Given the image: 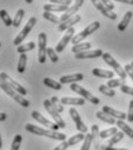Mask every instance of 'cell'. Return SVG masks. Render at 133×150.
I'll list each match as a JSON object with an SVG mask.
<instances>
[{
    "label": "cell",
    "mask_w": 133,
    "mask_h": 150,
    "mask_svg": "<svg viewBox=\"0 0 133 150\" xmlns=\"http://www.w3.org/2000/svg\"><path fill=\"white\" fill-rule=\"evenodd\" d=\"M51 2L53 4H57V5H64V6H68L72 4V0H50Z\"/></svg>",
    "instance_id": "obj_42"
},
{
    "label": "cell",
    "mask_w": 133,
    "mask_h": 150,
    "mask_svg": "<svg viewBox=\"0 0 133 150\" xmlns=\"http://www.w3.org/2000/svg\"><path fill=\"white\" fill-rule=\"evenodd\" d=\"M83 140H85V134H83V133H79V134L72 136V137L68 140V144H69V146H75V144H78L79 142H81V141H83Z\"/></svg>",
    "instance_id": "obj_36"
},
{
    "label": "cell",
    "mask_w": 133,
    "mask_h": 150,
    "mask_svg": "<svg viewBox=\"0 0 133 150\" xmlns=\"http://www.w3.org/2000/svg\"><path fill=\"white\" fill-rule=\"evenodd\" d=\"M43 105H44V108L46 110V112L49 113L50 115H51V117L53 119V121L60 127V128H65L66 127V123H65V121L63 120V117L60 116V114L59 112L53 107V105H52V103H51V100H49V99H46V100H44V103H43Z\"/></svg>",
    "instance_id": "obj_6"
},
{
    "label": "cell",
    "mask_w": 133,
    "mask_h": 150,
    "mask_svg": "<svg viewBox=\"0 0 133 150\" xmlns=\"http://www.w3.org/2000/svg\"><path fill=\"white\" fill-rule=\"evenodd\" d=\"M104 52L101 49H95V50H87V51H82L79 54H75V58L78 59H86V58H97L102 56Z\"/></svg>",
    "instance_id": "obj_15"
},
{
    "label": "cell",
    "mask_w": 133,
    "mask_h": 150,
    "mask_svg": "<svg viewBox=\"0 0 133 150\" xmlns=\"http://www.w3.org/2000/svg\"><path fill=\"white\" fill-rule=\"evenodd\" d=\"M92 2H93V5L96 7V9H99L101 13H102V15H104L105 18H108V19H110V20H116V19H117V14L113 13L112 11H110L109 8H106V7L101 2L100 0H92Z\"/></svg>",
    "instance_id": "obj_13"
},
{
    "label": "cell",
    "mask_w": 133,
    "mask_h": 150,
    "mask_svg": "<svg viewBox=\"0 0 133 150\" xmlns=\"http://www.w3.org/2000/svg\"><path fill=\"white\" fill-rule=\"evenodd\" d=\"M83 2H85V0H75L74 5H75V6H78V7L80 8V7H81V6L83 5Z\"/></svg>",
    "instance_id": "obj_48"
},
{
    "label": "cell",
    "mask_w": 133,
    "mask_h": 150,
    "mask_svg": "<svg viewBox=\"0 0 133 150\" xmlns=\"http://www.w3.org/2000/svg\"><path fill=\"white\" fill-rule=\"evenodd\" d=\"M123 85H126L125 84V80L124 79H122V78H119V79H109V81H108V84H106V86H109L110 88H115V87H122Z\"/></svg>",
    "instance_id": "obj_31"
},
{
    "label": "cell",
    "mask_w": 133,
    "mask_h": 150,
    "mask_svg": "<svg viewBox=\"0 0 133 150\" xmlns=\"http://www.w3.org/2000/svg\"><path fill=\"white\" fill-rule=\"evenodd\" d=\"M51 103H52V105H53V107L58 111L59 113H62V112H64V107H63V104L59 101V99L57 98V97H52L51 99Z\"/></svg>",
    "instance_id": "obj_39"
},
{
    "label": "cell",
    "mask_w": 133,
    "mask_h": 150,
    "mask_svg": "<svg viewBox=\"0 0 133 150\" xmlns=\"http://www.w3.org/2000/svg\"><path fill=\"white\" fill-rule=\"evenodd\" d=\"M102 111L105 113V114H109L110 116H112L113 119H117V120H125L127 119V114H125L124 112H119L110 106H103Z\"/></svg>",
    "instance_id": "obj_16"
},
{
    "label": "cell",
    "mask_w": 133,
    "mask_h": 150,
    "mask_svg": "<svg viewBox=\"0 0 133 150\" xmlns=\"http://www.w3.org/2000/svg\"><path fill=\"white\" fill-rule=\"evenodd\" d=\"M26 2H27V4H33L34 0H26Z\"/></svg>",
    "instance_id": "obj_52"
},
{
    "label": "cell",
    "mask_w": 133,
    "mask_h": 150,
    "mask_svg": "<svg viewBox=\"0 0 133 150\" xmlns=\"http://www.w3.org/2000/svg\"><path fill=\"white\" fill-rule=\"evenodd\" d=\"M127 120L130 122H133V100L130 101V106H129V113H127Z\"/></svg>",
    "instance_id": "obj_43"
},
{
    "label": "cell",
    "mask_w": 133,
    "mask_h": 150,
    "mask_svg": "<svg viewBox=\"0 0 133 150\" xmlns=\"http://www.w3.org/2000/svg\"><path fill=\"white\" fill-rule=\"evenodd\" d=\"M102 58H103V61L108 64V65H110L112 69H113V71L117 74V75L119 76L122 79H126V77H127V75H126V71H125V69L124 68H122L120 67V64L109 54V52H104L103 55H102Z\"/></svg>",
    "instance_id": "obj_4"
},
{
    "label": "cell",
    "mask_w": 133,
    "mask_h": 150,
    "mask_svg": "<svg viewBox=\"0 0 133 150\" xmlns=\"http://www.w3.org/2000/svg\"><path fill=\"white\" fill-rule=\"evenodd\" d=\"M0 18H1V20H2V22H4V25L5 26H12L13 25V20L10 19V16H9V14L5 11V9H1L0 11Z\"/></svg>",
    "instance_id": "obj_34"
},
{
    "label": "cell",
    "mask_w": 133,
    "mask_h": 150,
    "mask_svg": "<svg viewBox=\"0 0 133 150\" xmlns=\"http://www.w3.org/2000/svg\"><path fill=\"white\" fill-rule=\"evenodd\" d=\"M43 83H44V85H46L48 87H51V88L57 90V91H59V90L62 88V84L58 83V81H56V80H53V79H51V78H44V79H43Z\"/></svg>",
    "instance_id": "obj_27"
},
{
    "label": "cell",
    "mask_w": 133,
    "mask_h": 150,
    "mask_svg": "<svg viewBox=\"0 0 133 150\" xmlns=\"http://www.w3.org/2000/svg\"><path fill=\"white\" fill-rule=\"evenodd\" d=\"M6 117H7V114L6 113H0V122L1 121H5Z\"/></svg>",
    "instance_id": "obj_50"
},
{
    "label": "cell",
    "mask_w": 133,
    "mask_h": 150,
    "mask_svg": "<svg viewBox=\"0 0 133 150\" xmlns=\"http://www.w3.org/2000/svg\"><path fill=\"white\" fill-rule=\"evenodd\" d=\"M99 91H100L101 93H103L104 96H108V97H115L116 96V92H115L113 88H110L109 86L103 85V84L99 86Z\"/></svg>",
    "instance_id": "obj_32"
},
{
    "label": "cell",
    "mask_w": 133,
    "mask_h": 150,
    "mask_svg": "<svg viewBox=\"0 0 133 150\" xmlns=\"http://www.w3.org/2000/svg\"><path fill=\"white\" fill-rule=\"evenodd\" d=\"M123 137H124V133L123 132H118V133H116L113 136H111V139L109 140V142H108V147H113L116 143H118V142H120L122 140H123Z\"/></svg>",
    "instance_id": "obj_29"
},
{
    "label": "cell",
    "mask_w": 133,
    "mask_h": 150,
    "mask_svg": "<svg viewBox=\"0 0 133 150\" xmlns=\"http://www.w3.org/2000/svg\"><path fill=\"white\" fill-rule=\"evenodd\" d=\"M93 135L92 134H86L85 135V140H83V144L81 146V150H90V146L93 142Z\"/></svg>",
    "instance_id": "obj_37"
},
{
    "label": "cell",
    "mask_w": 133,
    "mask_h": 150,
    "mask_svg": "<svg viewBox=\"0 0 133 150\" xmlns=\"http://www.w3.org/2000/svg\"><path fill=\"white\" fill-rule=\"evenodd\" d=\"M92 135H93V137L100 136V130H99V127L96 125H93V127H92Z\"/></svg>",
    "instance_id": "obj_47"
},
{
    "label": "cell",
    "mask_w": 133,
    "mask_h": 150,
    "mask_svg": "<svg viewBox=\"0 0 133 150\" xmlns=\"http://www.w3.org/2000/svg\"><path fill=\"white\" fill-rule=\"evenodd\" d=\"M60 103L63 105H69V106H83L85 105V99L83 98H69L64 97Z\"/></svg>",
    "instance_id": "obj_18"
},
{
    "label": "cell",
    "mask_w": 133,
    "mask_h": 150,
    "mask_svg": "<svg viewBox=\"0 0 133 150\" xmlns=\"http://www.w3.org/2000/svg\"><path fill=\"white\" fill-rule=\"evenodd\" d=\"M0 47H1V43H0Z\"/></svg>",
    "instance_id": "obj_55"
},
{
    "label": "cell",
    "mask_w": 133,
    "mask_h": 150,
    "mask_svg": "<svg viewBox=\"0 0 133 150\" xmlns=\"http://www.w3.org/2000/svg\"><path fill=\"white\" fill-rule=\"evenodd\" d=\"M0 78H1L2 80H6L19 94H21V96H27V90H26L23 86H21L18 81H15L13 78H10L6 72H1V74H0Z\"/></svg>",
    "instance_id": "obj_11"
},
{
    "label": "cell",
    "mask_w": 133,
    "mask_h": 150,
    "mask_svg": "<svg viewBox=\"0 0 133 150\" xmlns=\"http://www.w3.org/2000/svg\"><path fill=\"white\" fill-rule=\"evenodd\" d=\"M78 11H79V7H78V6H75V5L71 6L66 12L60 16V22H64V21H66V20H68V19H71L72 16H74V15L76 14Z\"/></svg>",
    "instance_id": "obj_24"
},
{
    "label": "cell",
    "mask_w": 133,
    "mask_h": 150,
    "mask_svg": "<svg viewBox=\"0 0 133 150\" xmlns=\"http://www.w3.org/2000/svg\"><path fill=\"white\" fill-rule=\"evenodd\" d=\"M24 14H26V12H24V9H22V8H20V9L16 12L15 18H14V20H13V26H14V27L18 28V27L21 25V21H22V19H23Z\"/></svg>",
    "instance_id": "obj_30"
},
{
    "label": "cell",
    "mask_w": 133,
    "mask_h": 150,
    "mask_svg": "<svg viewBox=\"0 0 133 150\" xmlns=\"http://www.w3.org/2000/svg\"><path fill=\"white\" fill-rule=\"evenodd\" d=\"M46 55L49 56V58L51 59V62H52V63H56V62H58L57 51H56L53 48H48V50H46Z\"/></svg>",
    "instance_id": "obj_40"
},
{
    "label": "cell",
    "mask_w": 133,
    "mask_h": 150,
    "mask_svg": "<svg viewBox=\"0 0 133 150\" xmlns=\"http://www.w3.org/2000/svg\"><path fill=\"white\" fill-rule=\"evenodd\" d=\"M0 88H1L5 93H7L12 99H14L19 105H21L22 107H26V108L29 107V105H30L29 101H28L23 96L19 94V93H18V92H16V91H15V90H14L7 81H6V80H2L1 78H0Z\"/></svg>",
    "instance_id": "obj_2"
},
{
    "label": "cell",
    "mask_w": 133,
    "mask_h": 150,
    "mask_svg": "<svg viewBox=\"0 0 133 150\" xmlns=\"http://www.w3.org/2000/svg\"><path fill=\"white\" fill-rule=\"evenodd\" d=\"M101 27L100 22L99 21H94V22H92L90 25H88L82 32H80L79 34H76V35H74V38H72V44L73 45H75V44H79V43H81L82 42V40H85L86 38H88L89 35H92L93 33H95L99 28Z\"/></svg>",
    "instance_id": "obj_3"
},
{
    "label": "cell",
    "mask_w": 133,
    "mask_h": 150,
    "mask_svg": "<svg viewBox=\"0 0 133 150\" xmlns=\"http://www.w3.org/2000/svg\"><path fill=\"white\" fill-rule=\"evenodd\" d=\"M69 115H71V117H72V120L74 121V123H75V127H76V129L80 132V133H87L88 132V128H87V126L83 123V121L81 120V116H80V114L78 113V111L75 110V108H69Z\"/></svg>",
    "instance_id": "obj_10"
},
{
    "label": "cell",
    "mask_w": 133,
    "mask_h": 150,
    "mask_svg": "<svg viewBox=\"0 0 133 150\" xmlns=\"http://www.w3.org/2000/svg\"><path fill=\"white\" fill-rule=\"evenodd\" d=\"M120 90H122V92H123V93H126V94L132 96V97H133V87H131V86L123 85V86L120 87Z\"/></svg>",
    "instance_id": "obj_41"
},
{
    "label": "cell",
    "mask_w": 133,
    "mask_h": 150,
    "mask_svg": "<svg viewBox=\"0 0 133 150\" xmlns=\"http://www.w3.org/2000/svg\"><path fill=\"white\" fill-rule=\"evenodd\" d=\"M68 147H69L68 141H63L60 144H58V146H57V147H56L53 150H66Z\"/></svg>",
    "instance_id": "obj_45"
},
{
    "label": "cell",
    "mask_w": 133,
    "mask_h": 150,
    "mask_svg": "<svg viewBox=\"0 0 133 150\" xmlns=\"http://www.w3.org/2000/svg\"><path fill=\"white\" fill-rule=\"evenodd\" d=\"M83 79L82 74H73V75H66L60 77V84H73L76 81H81Z\"/></svg>",
    "instance_id": "obj_17"
},
{
    "label": "cell",
    "mask_w": 133,
    "mask_h": 150,
    "mask_svg": "<svg viewBox=\"0 0 133 150\" xmlns=\"http://www.w3.org/2000/svg\"><path fill=\"white\" fill-rule=\"evenodd\" d=\"M116 133H118V129H117L116 127H111V128H109V129H105V130L100 132V137L101 139H106V137L113 136Z\"/></svg>",
    "instance_id": "obj_35"
},
{
    "label": "cell",
    "mask_w": 133,
    "mask_h": 150,
    "mask_svg": "<svg viewBox=\"0 0 133 150\" xmlns=\"http://www.w3.org/2000/svg\"><path fill=\"white\" fill-rule=\"evenodd\" d=\"M132 16H133V13L131 12V11H129V12L125 13L124 18L122 19L120 23H119L118 27H117L119 32H124V30L127 28V26H129V23H130V21H131V19H132Z\"/></svg>",
    "instance_id": "obj_21"
},
{
    "label": "cell",
    "mask_w": 133,
    "mask_h": 150,
    "mask_svg": "<svg viewBox=\"0 0 133 150\" xmlns=\"http://www.w3.org/2000/svg\"><path fill=\"white\" fill-rule=\"evenodd\" d=\"M43 18L46 19L48 21L52 22V23H62L60 22V18H58L55 14H52L51 12H43Z\"/></svg>",
    "instance_id": "obj_33"
},
{
    "label": "cell",
    "mask_w": 133,
    "mask_h": 150,
    "mask_svg": "<svg viewBox=\"0 0 133 150\" xmlns=\"http://www.w3.org/2000/svg\"><path fill=\"white\" fill-rule=\"evenodd\" d=\"M96 117L100 119L101 121L105 122V123H109V125H116V120H115L112 116H110L109 114H105L103 111H100V112L96 113Z\"/></svg>",
    "instance_id": "obj_25"
},
{
    "label": "cell",
    "mask_w": 133,
    "mask_h": 150,
    "mask_svg": "<svg viewBox=\"0 0 133 150\" xmlns=\"http://www.w3.org/2000/svg\"><path fill=\"white\" fill-rule=\"evenodd\" d=\"M69 88H71L72 91H74L75 93L80 94V96H81V98H83L85 100H88V101H89V103H92L93 105H99V104H100V99H99V98H96L95 96H93L90 92H88L86 88H83L82 86L78 85L76 83L71 84Z\"/></svg>",
    "instance_id": "obj_5"
},
{
    "label": "cell",
    "mask_w": 133,
    "mask_h": 150,
    "mask_svg": "<svg viewBox=\"0 0 133 150\" xmlns=\"http://www.w3.org/2000/svg\"><path fill=\"white\" fill-rule=\"evenodd\" d=\"M131 65H132V67H133V62H132V64H131Z\"/></svg>",
    "instance_id": "obj_54"
},
{
    "label": "cell",
    "mask_w": 133,
    "mask_h": 150,
    "mask_svg": "<svg viewBox=\"0 0 133 150\" xmlns=\"http://www.w3.org/2000/svg\"><path fill=\"white\" fill-rule=\"evenodd\" d=\"M46 34L41 33L38 35V62L42 64L46 61Z\"/></svg>",
    "instance_id": "obj_8"
},
{
    "label": "cell",
    "mask_w": 133,
    "mask_h": 150,
    "mask_svg": "<svg viewBox=\"0 0 133 150\" xmlns=\"http://www.w3.org/2000/svg\"><path fill=\"white\" fill-rule=\"evenodd\" d=\"M90 48H92V44H90L89 42H81V43H79V44L73 45L72 52H74V55H75V54H79V52H82V51H87V50H89Z\"/></svg>",
    "instance_id": "obj_23"
},
{
    "label": "cell",
    "mask_w": 133,
    "mask_h": 150,
    "mask_svg": "<svg viewBox=\"0 0 133 150\" xmlns=\"http://www.w3.org/2000/svg\"><path fill=\"white\" fill-rule=\"evenodd\" d=\"M33 49H35V43H34V42H28V43H26V44L19 45L18 49H16V51L21 55V54H26L27 51H30V50H33Z\"/></svg>",
    "instance_id": "obj_28"
},
{
    "label": "cell",
    "mask_w": 133,
    "mask_h": 150,
    "mask_svg": "<svg viewBox=\"0 0 133 150\" xmlns=\"http://www.w3.org/2000/svg\"><path fill=\"white\" fill-rule=\"evenodd\" d=\"M27 55L26 54H21L20 55V58H19V62H18V71L20 74H23L26 71V65H27Z\"/></svg>",
    "instance_id": "obj_26"
},
{
    "label": "cell",
    "mask_w": 133,
    "mask_h": 150,
    "mask_svg": "<svg viewBox=\"0 0 133 150\" xmlns=\"http://www.w3.org/2000/svg\"><path fill=\"white\" fill-rule=\"evenodd\" d=\"M116 125H117V127H118L124 134H126L129 137L133 139V129L127 125V123L124 122V120H117V121H116Z\"/></svg>",
    "instance_id": "obj_20"
},
{
    "label": "cell",
    "mask_w": 133,
    "mask_h": 150,
    "mask_svg": "<svg viewBox=\"0 0 133 150\" xmlns=\"http://www.w3.org/2000/svg\"><path fill=\"white\" fill-rule=\"evenodd\" d=\"M26 130L29 133H33L35 135H39V136H45L52 140H57V141H66V135L63 133H58L57 130H51V129H44L41 128L38 126H35L33 123H27L26 125Z\"/></svg>",
    "instance_id": "obj_1"
},
{
    "label": "cell",
    "mask_w": 133,
    "mask_h": 150,
    "mask_svg": "<svg viewBox=\"0 0 133 150\" xmlns=\"http://www.w3.org/2000/svg\"><path fill=\"white\" fill-rule=\"evenodd\" d=\"M74 34H75V29L72 27V28H69L68 30H66V33H65V35L63 36V38L59 41V43L57 44V47H56V51L57 52H63V50L66 48V45L68 44V42L69 41H72V38H74Z\"/></svg>",
    "instance_id": "obj_12"
},
{
    "label": "cell",
    "mask_w": 133,
    "mask_h": 150,
    "mask_svg": "<svg viewBox=\"0 0 133 150\" xmlns=\"http://www.w3.org/2000/svg\"><path fill=\"white\" fill-rule=\"evenodd\" d=\"M36 18H30L28 21H27V23H26V26L23 27V29L19 33V35L16 36V38H14V41H13V43L15 44V45H21V43H22V41L23 40H26V38L28 36V34L30 33V30L34 28V26L36 25Z\"/></svg>",
    "instance_id": "obj_7"
},
{
    "label": "cell",
    "mask_w": 133,
    "mask_h": 150,
    "mask_svg": "<svg viewBox=\"0 0 133 150\" xmlns=\"http://www.w3.org/2000/svg\"><path fill=\"white\" fill-rule=\"evenodd\" d=\"M80 21H81V16H80L79 14H75V15L72 16L71 19H68V20H66V21L59 23V26H58V30H59V32L68 30L69 28H72L74 25H76V23L80 22Z\"/></svg>",
    "instance_id": "obj_14"
},
{
    "label": "cell",
    "mask_w": 133,
    "mask_h": 150,
    "mask_svg": "<svg viewBox=\"0 0 133 150\" xmlns=\"http://www.w3.org/2000/svg\"><path fill=\"white\" fill-rule=\"evenodd\" d=\"M100 1L106 7V8H109L110 11H112V9L115 8V5L111 2V0H100Z\"/></svg>",
    "instance_id": "obj_46"
},
{
    "label": "cell",
    "mask_w": 133,
    "mask_h": 150,
    "mask_svg": "<svg viewBox=\"0 0 133 150\" xmlns=\"http://www.w3.org/2000/svg\"><path fill=\"white\" fill-rule=\"evenodd\" d=\"M124 69H125V71H126V75L129 76V77L131 78V80L133 81V67L130 65V64H127V65L124 67Z\"/></svg>",
    "instance_id": "obj_44"
},
{
    "label": "cell",
    "mask_w": 133,
    "mask_h": 150,
    "mask_svg": "<svg viewBox=\"0 0 133 150\" xmlns=\"http://www.w3.org/2000/svg\"><path fill=\"white\" fill-rule=\"evenodd\" d=\"M118 2H123V4H129V5H133V0H115Z\"/></svg>",
    "instance_id": "obj_49"
},
{
    "label": "cell",
    "mask_w": 133,
    "mask_h": 150,
    "mask_svg": "<svg viewBox=\"0 0 133 150\" xmlns=\"http://www.w3.org/2000/svg\"><path fill=\"white\" fill-rule=\"evenodd\" d=\"M32 117L35 119L37 122H39V123H42V125H44L48 129H51V130H58L60 127L56 123V122H52V121H50V120H48V119H45L42 114L39 112H37V111H34L32 113Z\"/></svg>",
    "instance_id": "obj_9"
},
{
    "label": "cell",
    "mask_w": 133,
    "mask_h": 150,
    "mask_svg": "<svg viewBox=\"0 0 133 150\" xmlns=\"http://www.w3.org/2000/svg\"><path fill=\"white\" fill-rule=\"evenodd\" d=\"M2 147V139H1V135H0V148Z\"/></svg>",
    "instance_id": "obj_53"
},
{
    "label": "cell",
    "mask_w": 133,
    "mask_h": 150,
    "mask_svg": "<svg viewBox=\"0 0 133 150\" xmlns=\"http://www.w3.org/2000/svg\"><path fill=\"white\" fill-rule=\"evenodd\" d=\"M105 150H127V149H123V148H113V147H106Z\"/></svg>",
    "instance_id": "obj_51"
},
{
    "label": "cell",
    "mask_w": 133,
    "mask_h": 150,
    "mask_svg": "<svg viewBox=\"0 0 133 150\" xmlns=\"http://www.w3.org/2000/svg\"><path fill=\"white\" fill-rule=\"evenodd\" d=\"M93 75L95 77H100V78H108V79H112V77L115 76L113 71H109V70H103L100 68L93 69Z\"/></svg>",
    "instance_id": "obj_22"
},
{
    "label": "cell",
    "mask_w": 133,
    "mask_h": 150,
    "mask_svg": "<svg viewBox=\"0 0 133 150\" xmlns=\"http://www.w3.org/2000/svg\"><path fill=\"white\" fill-rule=\"evenodd\" d=\"M21 142H22V136H21L20 134L15 135V136H14V140H13V143H12L10 150H20Z\"/></svg>",
    "instance_id": "obj_38"
},
{
    "label": "cell",
    "mask_w": 133,
    "mask_h": 150,
    "mask_svg": "<svg viewBox=\"0 0 133 150\" xmlns=\"http://www.w3.org/2000/svg\"><path fill=\"white\" fill-rule=\"evenodd\" d=\"M69 7L68 6H64V5H57V4H49V5H44L43 9L44 12H66Z\"/></svg>",
    "instance_id": "obj_19"
}]
</instances>
